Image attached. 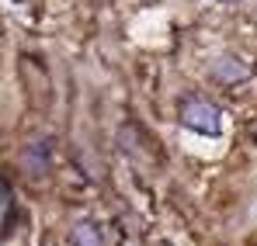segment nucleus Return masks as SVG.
Here are the masks:
<instances>
[{"label":"nucleus","instance_id":"obj_1","mask_svg":"<svg viewBox=\"0 0 257 246\" xmlns=\"http://www.w3.org/2000/svg\"><path fill=\"white\" fill-rule=\"evenodd\" d=\"M181 122L188 128H195V132H202V135H215L219 132V111L205 101H191V104H184Z\"/></svg>","mask_w":257,"mask_h":246},{"label":"nucleus","instance_id":"obj_2","mask_svg":"<svg viewBox=\"0 0 257 246\" xmlns=\"http://www.w3.org/2000/svg\"><path fill=\"white\" fill-rule=\"evenodd\" d=\"M73 246H101V232H97V225L80 222V225L73 229Z\"/></svg>","mask_w":257,"mask_h":246}]
</instances>
